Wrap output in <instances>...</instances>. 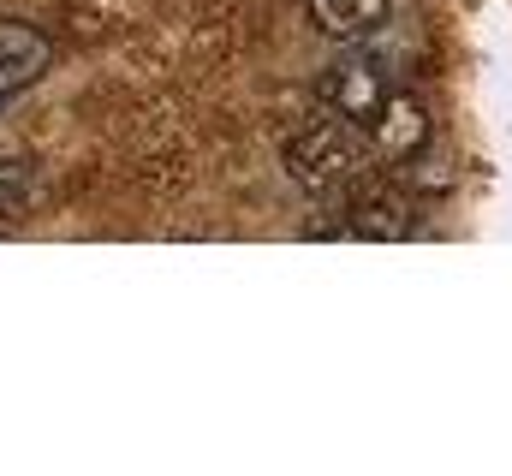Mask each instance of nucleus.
Instances as JSON below:
<instances>
[{"label":"nucleus","instance_id":"f257e3e1","mask_svg":"<svg viewBox=\"0 0 512 476\" xmlns=\"http://www.w3.org/2000/svg\"><path fill=\"white\" fill-rule=\"evenodd\" d=\"M364 125L340 114H322L310 125H298L286 137V173L304 185V191H346L358 173H364Z\"/></svg>","mask_w":512,"mask_h":476},{"label":"nucleus","instance_id":"f03ea898","mask_svg":"<svg viewBox=\"0 0 512 476\" xmlns=\"http://www.w3.org/2000/svg\"><path fill=\"white\" fill-rule=\"evenodd\" d=\"M316 96H322L328 114L352 119V125H370V119L382 114V102L393 96V90H387V72L370 60V54H340V60L322 72Z\"/></svg>","mask_w":512,"mask_h":476},{"label":"nucleus","instance_id":"7ed1b4c3","mask_svg":"<svg viewBox=\"0 0 512 476\" xmlns=\"http://www.w3.org/2000/svg\"><path fill=\"white\" fill-rule=\"evenodd\" d=\"M346 227L364 233V238H405L411 203H405L399 185H387L376 173H358V179L346 185Z\"/></svg>","mask_w":512,"mask_h":476},{"label":"nucleus","instance_id":"20e7f679","mask_svg":"<svg viewBox=\"0 0 512 476\" xmlns=\"http://www.w3.org/2000/svg\"><path fill=\"white\" fill-rule=\"evenodd\" d=\"M429 149V114H423V102H411V96H387L382 114L370 119V155H382V161H417Z\"/></svg>","mask_w":512,"mask_h":476},{"label":"nucleus","instance_id":"39448f33","mask_svg":"<svg viewBox=\"0 0 512 476\" xmlns=\"http://www.w3.org/2000/svg\"><path fill=\"white\" fill-rule=\"evenodd\" d=\"M48 60H54V42L42 36V30H30V24H0V102H12L24 84H36L42 72H48Z\"/></svg>","mask_w":512,"mask_h":476},{"label":"nucleus","instance_id":"423d86ee","mask_svg":"<svg viewBox=\"0 0 512 476\" xmlns=\"http://www.w3.org/2000/svg\"><path fill=\"white\" fill-rule=\"evenodd\" d=\"M310 12L334 36H364V30H376L387 12H393V0H310Z\"/></svg>","mask_w":512,"mask_h":476},{"label":"nucleus","instance_id":"0eeeda50","mask_svg":"<svg viewBox=\"0 0 512 476\" xmlns=\"http://www.w3.org/2000/svg\"><path fill=\"white\" fill-rule=\"evenodd\" d=\"M30 191H36V167L30 161H0V221L18 215L30 203Z\"/></svg>","mask_w":512,"mask_h":476}]
</instances>
